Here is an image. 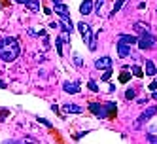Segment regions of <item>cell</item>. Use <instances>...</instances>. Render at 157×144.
<instances>
[{
  "label": "cell",
  "instance_id": "obj_13",
  "mask_svg": "<svg viewBox=\"0 0 157 144\" xmlns=\"http://www.w3.org/2000/svg\"><path fill=\"white\" fill-rule=\"evenodd\" d=\"M63 21H61V23H63V29L66 30V32H72L74 30V27H72V19L70 17H61Z\"/></svg>",
  "mask_w": 157,
  "mask_h": 144
},
{
  "label": "cell",
  "instance_id": "obj_24",
  "mask_svg": "<svg viewBox=\"0 0 157 144\" xmlns=\"http://www.w3.org/2000/svg\"><path fill=\"white\" fill-rule=\"evenodd\" d=\"M150 89H151V91H157V80H153V82H151V85H150Z\"/></svg>",
  "mask_w": 157,
  "mask_h": 144
},
{
  "label": "cell",
  "instance_id": "obj_27",
  "mask_svg": "<svg viewBox=\"0 0 157 144\" xmlns=\"http://www.w3.org/2000/svg\"><path fill=\"white\" fill-rule=\"evenodd\" d=\"M53 4H63V0H51Z\"/></svg>",
  "mask_w": 157,
  "mask_h": 144
},
{
  "label": "cell",
  "instance_id": "obj_11",
  "mask_svg": "<svg viewBox=\"0 0 157 144\" xmlns=\"http://www.w3.org/2000/svg\"><path fill=\"white\" fill-rule=\"evenodd\" d=\"M25 6L30 10V12H40V0H25Z\"/></svg>",
  "mask_w": 157,
  "mask_h": 144
},
{
  "label": "cell",
  "instance_id": "obj_26",
  "mask_svg": "<svg viewBox=\"0 0 157 144\" xmlns=\"http://www.w3.org/2000/svg\"><path fill=\"white\" fill-rule=\"evenodd\" d=\"M4 144H23V142H17V140H6Z\"/></svg>",
  "mask_w": 157,
  "mask_h": 144
},
{
  "label": "cell",
  "instance_id": "obj_16",
  "mask_svg": "<svg viewBox=\"0 0 157 144\" xmlns=\"http://www.w3.org/2000/svg\"><path fill=\"white\" fill-rule=\"evenodd\" d=\"M123 4H125V0H117V2H116V6H114V10H112V14H110V17H114V15L119 12V10L123 8Z\"/></svg>",
  "mask_w": 157,
  "mask_h": 144
},
{
  "label": "cell",
  "instance_id": "obj_7",
  "mask_svg": "<svg viewBox=\"0 0 157 144\" xmlns=\"http://www.w3.org/2000/svg\"><path fill=\"white\" fill-rule=\"evenodd\" d=\"M91 12H93V2L91 0H83L82 6H80V14L82 15H89Z\"/></svg>",
  "mask_w": 157,
  "mask_h": 144
},
{
  "label": "cell",
  "instance_id": "obj_17",
  "mask_svg": "<svg viewBox=\"0 0 157 144\" xmlns=\"http://www.w3.org/2000/svg\"><path fill=\"white\" fill-rule=\"evenodd\" d=\"M131 70H132V74H134V76H136V78H142V76H144V72H142V68H140V66H136V64H134V66H132V68H131Z\"/></svg>",
  "mask_w": 157,
  "mask_h": 144
},
{
  "label": "cell",
  "instance_id": "obj_19",
  "mask_svg": "<svg viewBox=\"0 0 157 144\" xmlns=\"http://www.w3.org/2000/svg\"><path fill=\"white\" fill-rule=\"evenodd\" d=\"M104 6V0H97L95 2V8H97V14H100V8Z\"/></svg>",
  "mask_w": 157,
  "mask_h": 144
},
{
  "label": "cell",
  "instance_id": "obj_6",
  "mask_svg": "<svg viewBox=\"0 0 157 144\" xmlns=\"http://www.w3.org/2000/svg\"><path fill=\"white\" fill-rule=\"evenodd\" d=\"M63 87H64V91L66 93H78V91H80V82H64L63 84Z\"/></svg>",
  "mask_w": 157,
  "mask_h": 144
},
{
  "label": "cell",
  "instance_id": "obj_25",
  "mask_svg": "<svg viewBox=\"0 0 157 144\" xmlns=\"http://www.w3.org/2000/svg\"><path fill=\"white\" fill-rule=\"evenodd\" d=\"M38 121H42L44 125H48V127H51V123H49V121H46V119H44V118H38Z\"/></svg>",
  "mask_w": 157,
  "mask_h": 144
},
{
  "label": "cell",
  "instance_id": "obj_2",
  "mask_svg": "<svg viewBox=\"0 0 157 144\" xmlns=\"http://www.w3.org/2000/svg\"><path fill=\"white\" fill-rule=\"evenodd\" d=\"M78 30H80V34L83 38V42L89 46V49L95 51L97 49V38L93 36V30H91V25L87 23H78Z\"/></svg>",
  "mask_w": 157,
  "mask_h": 144
},
{
  "label": "cell",
  "instance_id": "obj_20",
  "mask_svg": "<svg viewBox=\"0 0 157 144\" xmlns=\"http://www.w3.org/2000/svg\"><path fill=\"white\" fill-rule=\"evenodd\" d=\"M87 85H89V89H91V91H98V87H97V84H95L93 80H91V82H89Z\"/></svg>",
  "mask_w": 157,
  "mask_h": 144
},
{
  "label": "cell",
  "instance_id": "obj_12",
  "mask_svg": "<svg viewBox=\"0 0 157 144\" xmlns=\"http://www.w3.org/2000/svg\"><path fill=\"white\" fill-rule=\"evenodd\" d=\"M55 14H59L61 17H68V8L64 4H55Z\"/></svg>",
  "mask_w": 157,
  "mask_h": 144
},
{
  "label": "cell",
  "instance_id": "obj_4",
  "mask_svg": "<svg viewBox=\"0 0 157 144\" xmlns=\"http://www.w3.org/2000/svg\"><path fill=\"white\" fill-rule=\"evenodd\" d=\"M155 114H157V108H155V106H150V108H146L144 112H142V116H140V119L136 121V127H140V125L144 123V121H148V119H150L151 116H155Z\"/></svg>",
  "mask_w": 157,
  "mask_h": 144
},
{
  "label": "cell",
  "instance_id": "obj_22",
  "mask_svg": "<svg viewBox=\"0 0 157 144\" xmlns=\"http://www.w3.org/2000/svg\"><path fill=\"white\" fill-rule=\"evenodd\" d=\"M127 80H129V74H127V72H125V74H121V76H119V82H121V84H125Z\"/></svg>",
  "mask_w": 157,
  "mask_h": 144
},
{
  "label": "cell",
  "instance_id": "obj_5",
  "mask_svg": "<svg viewBox=\"0 0 157 144\" xmlns=\"http://www.w3.org/2000/svg\"><path fill=\"white\" fill-rule=\"evenodd\" d=\"M95 68H104V70H110L112 68V57H100L95 61Z\"/></svg>",
  "mask_w": 157,
  "mask_h": 144
},
{
  "label": "cell",
  "instance_id": "obj_3",
  "mask_svg": "<svg viewBox=\"0 0 157 144\" xmlns=\"http://www.w3.org/2000/svg\"><path fill=\"white\" fill-rule=\"evenodd\" d=\"M136 44H138V48L140 49H151L153 46H155V36L153 34H150V32H144V34H140V38L136 40Z\"/></svg>",
  "mask_w": 157,
  "mask_h": 144
},
{
  "label": "cell",
  "instance_id": "obj_15",
  "mask_svg": "<svg viewBox=\"0 0 157 144\" xmlns=\"http://www.w3.org/2000/svg\"><path fill=\"white\" fill-rule=\"evenodd\" d=\"M134 30L140 32V34H144V32H150V27L144 25V23H136V25H134Z\"/></svg>",
  "mask_w": 157,
  "mask_h": 144
},
{
  "label": "cell",
  "instance_id": "obj_18",
  "mask_svg": "<svg viewBox=\"0 0 157 144\" xmlns=\"http://www.w3.org/2000/svg\"><path fill=\"white\" fill-rule=\"evenodd\" d=\"M134 97H136V91H134V89H127L125 91V99H129V101H131V99H134Z\"/></svg>",
  "mask_w": 157,
  "mask_h": 144
},
{
  "label": "cell",
  "instance_id": "obj_23",
  "mask_svg": "<svg viewBox=\"0 0 157 144\" xmlns=\"http://www.w3.org/2000/svg\"><path fill=\"white\" fill-rule=\"evenodd\" d=\"M110 74H112V68H110V70H106V72L102 74V80H108V78H110Z\"/></svg>",
  "mask_w": 157,
  "mask_h": 144
},
{
  "label": "cell",
  "instance_id": "obj_9",
  "mask_svg": "<svg viewBox=\"0 0 157 144\" xmlns=\"http://www.w3.org/2000/svg\"><path fill=\"white\" fill-rule=\"evenodd\" d=\"M117 55L119 57H129L131 55V46H125V44L117 42Z\"/></svg>",
  "mask_w": 157,
  "mask_h": 144
},
{
  "label": "cell",
  "instance_id": "obj_28",
  "mask_svg": "<svg viewBox=\"0 0 157 144\" xmlns=\"http://www.w3.org/2000/svg\"><path fill=\"white\" fill-rule=\"evenodd\" d=\"M13 2H19V4H25V0H13Z\"/></svg>",
  "mask_w": 157,
  "mask_h": 144
},
{
  "label": "cell",
  "instance_id": "obj_29",
  "mask_svg": "<svg viewBox=\"0 0 157 144\" xmlns=\"http://www.w3.org/2000/svg\"><path fill=\"white\" fill-rule=\"evenodd\" d=\"M153 99H155V101H157V91H153Z\"/></svg>",
  "mask_w": 157,
  "mask_h": 144
},
{
  "label": "cell",
  "instance_id": "obj_10",
  "mask_svg": "<svg viewBox=\"0 0 157 144\" xmlns=\"http://www.w3.org/2000/svg\"><path fill=\"white\" fill-rule=\"evenodd\" d=\"M63 112H64V114H80L82 108L76 106V104H64V106H63Z\"/></svg>",
  "mask_w": 157,
  "mask_h": 144
},
{
  "label": "cell",
  "instance_id": "obj_8",
  "mask_svg": "<svg viewBox=\"0 0 157 144\" xmlns=\"http://www.w3.org/2000/svg\"><path fill=\"white\" fill-rule=\"evenodd\" d=\"M136 36H132V34H121L119 36V44H125V46H132V44H136Z\"/></svg>",
  "mask_w": 157,
  "mask_h": 144
},
{
  "label": "cell",
  "instance_id": "obj_14",
  "mask_svg": "<svg viewBox=\"0 0 157 144\" xmlns=\"http://www.w3.org/2000/svg\"><path fill=\"white\" fill-rule=\"evenodd\" d=\"M146 74L148 76H155L157 74V68H155L153 61H146Z\"/></svg>",
  "mask_w": 157,
  "mask_h": 144
},
{
  "label": "cell",
  "instance_id": "obj_21",
  "mask_svg": "<svg viewBox=\"0 0 157 144\" xmlns=\"http://www.w3.org/2000/svg\"><path fill=\"white\" fill-rule=\"evenodd\" d=\"M148 140L150 144H157V135H148Z\"/></svg>",
  "mask_w": 157,
  "mask_h": 144
},
{
  "label": "cell",
  "instance_id": "obj_1",
  "mask_svg": "<svg viewBox=\"0 0 157 144\" xmlns=\"http://www.w3.org/2000/svg\"><path fill=\"white\" fill-rule=\"evenodd\" d=\"M19 42L13 36H4L0 38V59L6 63H12L19 57Z\"/></svg>",
  "mask_w": 157,
  "mask_h": 144
},
{
  "label": "cell",
  "instance_id": "obj_30",
  "mask_svg": "<svg viewBox=\"0 0 157 144\" xmlns=\"http://www.w3.org/2000/svg\"><path fill=\"white\" fill-rule=\"evenodd\" d=\"M0 87H6V84H4V82H0Z\"/></svg>",
  "mask_w": 157,
  "mask_h": 144
}]
</instances>
